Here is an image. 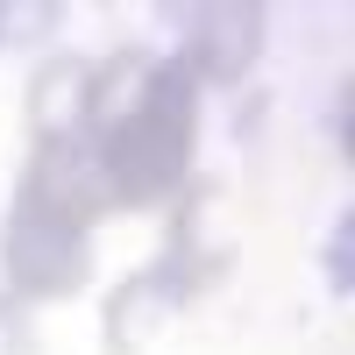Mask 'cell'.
I'll list each match as a JSON object with an SVG mask.
<instances>
[{"instance_id": "cell-1", "label": "cell", "mask_w": 355, "mask_h": 355, "mask_svg": "<svg viewBox=\"0 0 355 355\" xmlns=\"http://www.w3.org/2000/svg\"><path fill=\"white\" fill-rule=\"evenodd\" d=\"M206 100L171 57L121 43L93 64V121L85 142L100 157L114 214H164L192 185Z\"/></svg>"}, {"instance_id": "cell-2", "label": "cell", "mask_w": 355, "mask_h": 355, "mask_svg": "<svg viewBox=\"0 0 355 355\" xmlns=\"http://www.w3.org/2000/svg\"><path fill=\"white\" fill-rule=\"evenodd\" d=\"M0 299L15 306H64L93 284V234L64 227L36 214V206L8 199V220H0Z\"/></svg>"}, {"instance_id": "cell-3", "label": "cell", "mask_w": 355, "mask_h": 355, "mask_svg": "<svg viewBox=\"0 0 355 355\" xmlns=\"http://www.w3.org/2000/svg\"><path fill=\"white\" fill-rule=\"evenodd\" d=\"M270 50V8L263 0H206V8L185 15V43H178L171 64L185 71L206 93H234Z\"/></svg>"}, {"instance_id": "cell-4", "label": "cell", "mask_w": 355, "mask_h": 355, "mask_svg": "<svg viewBox=\"0 0 355 355\" xmlns=\"http://www.w3.org/2000/svg\"><path fill=\"white\" fill-rule=\"evenodd\" d=\"M15 199L36 206V214H50V220H64V227H85V234L114 214L107 178H100V157H93V142H85V135H78V142H28L21 178H15Z\"/></svg>"}, {"instance_id": "cell-5", "label": "cell", "mask_w": 355, "mask_h": 355, "mask_svg": "<svg viewBox=\"0 0 355 355\" xmlns=\"http://www.w3.org/2000/svg\"><path fill=\"white\" fill-rule=\"evenodd\" d=\"M178 313H185V284H178L164 263H142V270H128L121 284L107 291V306H100V341H107V355H150V348L171 334Z\"/></svg>"}, {"instance_id": "cell-6", "label": "cell", "mask_w": 355, "mask_h": 355, "mask_svg": "<svg viewBox=\"0 0 355 355\" xmlns=\"http://www.w3.org/2000/svg\"><path fill=\"white\" fill-rule=\"evenodd\" d=\"M93 121V57L50 50L21 85V128L28 142H78Z\"/></svg>"}, {"instance_id": "cell-7", "label": "cell", "mask_w": 355, "mask_h": 355, "mask_svg": "<svg viewBox=\"0 0 355 355\" xmlns=\"http://www.w3.org/2000/svg\"><path fill=\"white\" fill-rule=\"evenodd\" d=\"M355 220L341 214L334 220V234H327V256H320V263H327V284H334V299H348V291H355Z\"/></svg>"}, {"instance_id": "cell-8", "label": "cell", "mask_w": 355, "mask_h": 355, "mask_svg": "<svg viewBox=\"0 0 355 355\" xmlns=\"http://www.w3.org/2000/svg\"><path fill=\"white\" fill-rule=\"evenodd\" d=\"M0 355H43L36 327H28V313L15 299H0Z\"/></svg>"}, {"instance_id": "cell-9", "label": "cell", "mask_w": 355, "mask_h": 355, "mask_svg": "<svg viewBox=\"0 0 355 355\" xmlns=\"http://www.w3.org/2000/svg\"><path fill=\"white\" fill-rule=\"evenodd\" d=\"M348 121H355V93H348V78H334V157L348 164V150H355V142H348Z\"/></svg>"}, {"instance_id": "cell-10", "label": "cell", "mask_w": 355, "mask_h": 355, "mask_svg": "<svg viewBox=\"0 0 355 355\" xmlns=\"http://www.w3.org/2000/svg\"><path fill=\"white\" fill-rule=\"evenodd\" d=\"M0 43H8V8H0Z\"/></svg>"}]
</instances>
